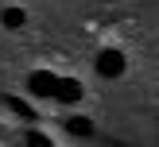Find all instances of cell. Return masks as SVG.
<instances>
[{
  "mask_svg": "<svg viewBox=\"0 0 159 147\" xmlns=\"http://www.w3.org/2000/svg\"><path fill=\"white\" fill-rule=\"evenodd\" d=\"M54 101H62V105H74V101H82V85L70 81V77H58V85H54Z\"/></svg>",
  "mask_w": 159,
  "mask_h": 147,
  "instance_id": "3957f363",
  "label": "cell"
},
{
  "mask_svg": "<svg viewBox=\"0 0 159 147\" xmlns=\"http://www.w3.org/2000/svg\"><path fill=\"white\" fill-rule=\"evenodd\" d=\"M54 85H58V77L47 74V70H35V74L27 77V89L35 93V97H54Z\"/></svg>",
  "mask_w": 159,
  "mask_h": 147,
  "instance_id": "7a4b0ae2",
  "label": "cell"
},
{
  "mask_svg": "<svg viewBox=\"0 0 159 147\" xmlns=\"http://www.w3.org/2000/svg\"><path fill=\"white\" fill-rule=\"evenodd\" d=\"M97 74L101 77H120L124 74V54L120 50H101L97 54Z\"/></svg>",
  "mask_w": 159,
  "mask_h": 147,
  "instance_id": "6da1fadb",
  "label": "cell"
},
{
  "mask_svg": "<svg viewBox=\"0 0 159 147\" xmlns=\"http://www.w3.org/2000/svg\"><path fill=\"white\" fill-rule=\"evenodd\" d=\"M27 143H31V147H47V139H43V136H35V132H31V136H27Z\"/></svg>",
  "mask_w": 159,
  "mask_h": 147,
  "instance_id": "8992f818",
  "label": "cell"
},
{
  "mask_svg": "<svg viewBox=\"0 0 159 147\" xmlns=\"http://www.w3.org/2000/svg\"><path fill=\"white\" fill-rule=\"evenodd\" d=\"M0 19H4V27H23V23H27V15L20 12V8H4V12H0Z\"/></svg>",
  "mask_w": 159,
  "mask_h": 147,
  "instance_id": "277c9868",
  "label": "cell"
},
{
  "mask_svg": "<svg viewBox=\"0 0 159 147\" xmlns=\"http://www.w3.org/2000/svg\"><path fill=\"white\" fill-rule=\"evenodd\" d=\"M70 132H74V136H89L93 124H89V120H70Z\"/></svg>",
  "mask_w": 159,
  "mask_h": 147,
  "instance_id": "5b68a950",
  "label": "cell"
}]
</instances>
